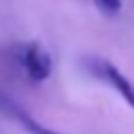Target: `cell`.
Segmentation results:
<instances>
[{
    "label": "cell",
    "mask_w": 134,
    "mask_h": 134,
    "mask_svg": "<svg viewBox=\"0 0 134 134\" xmlns=\"http://www.w3.org/2000/svg\"><path fill=\"white\" fill-rule=\"evenodd\" d=\"M0 115L19 121L29 134H61V132H57V130H52V128H46V126H42L40 121H36L21 105H17V103H15L10 96H6L2 90H0Z\"/></svg>",
    "instance_id": "2"
},
{
    "label": "cell",
    "mask_w": 134,
    "mask_h": 134,
    "mask_svg": "<svg viewBox=\"0 0 134 134\" xmlns=\"http://www.w3.org/2000/svg\"><path fill=\"white\" fill-rule=\"evenodd\" d=\"M94 71H96V75H100L105 82H109V84L117 90V94L134 109V84H132L115 65H111V63H107V61H96Z\"/></svg>",
    "instance_id": "3"
},
{
    "label": "cell",
    "mask_w": 134,
    "mask_h": 134,
    "mask_svg": "<svg viewBox=\"0 0 134 134\" xmlns=\"http://www.w3.org/2000/svg\"><path fill=\"white\" fill-rule=\"evenodd\" d=\"M94 4L105 17H117L121 10V0H94Z\"/></svg>",
    "instance_id": "4"
},
{
    "label": "cell",
    "mask_w": 134,
    "mask_h": 134,
    "mask_svg": "<svg viewBox=\"0 0 134 134\" xmlns=\"http://www.w3.org/2000/svg\"><path fill=\"white\" fill-rule=\"evenodd\" d=\"M17 61L31 82H44L52 73V59L40 42H27L17 46Z\"/></svg>",
    "instance_id": "1"
}]
</instances>
